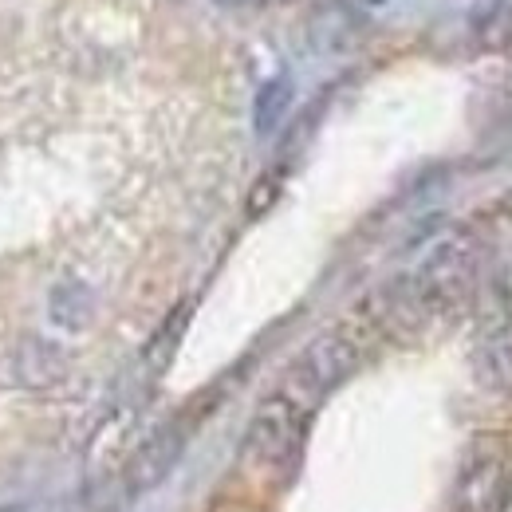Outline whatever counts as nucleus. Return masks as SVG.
<instances>
[{
  "label": "nucleus",
  "instance_id": "obj_1",
  "mask_svg": "<svg viewBox=\"0 0 512 512\" xmlns=\"http://www.w3.org/2000/svg\"><path fill=\"white\" fill-rule=\"evenodd\" d=\"M359 363H363V331L347 320L339 323V327H331V331H323V335H316L300 351V359L284 375L280 394L288 402H296L304 414H312L335 386L347 383L355 375Z\"/></svg>",
  "mask_w": 512,
  "mask_h": 512
},
{
  "label": "nucleus",
  "instance_id": "obj_2",
  "mask_svg": "<svg viewBox=\"0 0 512 512\" xmlns=\"http://www.w3.org/2000/svg\"><path fill=\"white\" fill-rule=\"evenodd\" d=\"M481 260H485V245L473 229H453L426 253V260L414 272V284L434 316L461 312L477 300Z\"/></svg>",
  "mask_w": 512,
  "mask_h": 512
},
{
  "label": "nucleus",
  "instance_id": "obj_3",
  "mask_svg": "<svg viewBox=\"0 0 512 512\" xmlns=\"http://www.w3.org/2000/svg\"><path fill=\"white\" fill-rule=\"evenodd\" d=\"M304 434H308V414L288 402L284 394H272L268 402H260V410L249 422L245 434V465L256 477L268 481H288L300 465L304 453Z\"/></svg>",
  "mask_w": 512,
  "mask_h": 512
},
{
  "label": "nucleus",
  "instance_id": "obj_4",
  "mask_svg": "<svg viewBox=\"0 0 512 512\" xmlns=\"http://www.w3.org/2000/svg\"><path fill=\"white\" fill-rule=\"evenodd\" d=\"M186 442H190L186 422H166V426H158L142 446L134 449V457H130V465H127V489L130 493H134V497H142V493L158 489V485L174 473V465L182 461Z\"/></svg>",
  "mask_w": 512,
  "mask_h": 512
},
{
  "label": "nucleus",
  "instance_id": "obj_5",
  "mask_svg": "<svg viewBox=\"0 0 512 512\" xmlns=\"http://www.w3.org/2000/svg\"><path fill=\"white\" fill-rule=\"evenodd\" d=\"M509 501V469L501 457H477L453 485L449 512H501Z\"/></svg>",
  "mask_w": 512,
  "mask_h": 512
},
{
  "label": "nucleus",
  "instance_id": "obj_6",
  "mask_svg": "<svg viewBox=\"0 0 512 512\" xmlns=\"http://www.w3.org/2000/svg\"><path fill=\"white\" fill-rule=\"evenodd\" d=\"M67 363L60 355V347L44 343V339H28L20 351H16V375L20 383L32 386V390H44V386H56L64 379Z\"/></svg>",
  "mask_w": 512,
  "mask_h": 512
},
{
  "label": "nucleus",
  "instance_id": "obj_7",
  "mask_svg": "<svg viewBox=\"0 0 512 512\" xmlns=\"http://www.w3.org/2000/svg\"><path fill=\"white\" fill-rule=\"evenodd\" d=\"M473 375L493 394H512V335H489L473 351Z\"/></svg>",
  "mask_w": 512,
  "mask_h": 512
},
{
  "label": "nucleus",
  "instance_id": "obj_8",
  "mask_svg": "<svg viewBox=\"0 0 512 512\" xmlns=\"http://www.w3.org/2000/svg\"><path fill=\"white\" fill-rule=\"evenodd\" d=\"M292 99H296V87L288 75H276L268 79L260 91H256V103H253V127L260 138H268L272 130L284 123V115L292 111Z\"/></svg>",
  "mask_w": 512,
  "mask_h": 512
},
{
  "label": "nucleus",
  "instance_id": "obj_9",
  "mask_svg": "<svg viewBox=\"0 0 512 512\" xmlns=\"http://www.w3.org/2000/svg\"><path fill=\"white\" fill-rule=\"evenodd\" d=\"M48 316L56 327H64V331H83L91 316H95V300H91V292L83 288V284H60L56 292H52V304H48Z\"/></svg>",
  "mask_w": 512,
  "mask_h": 512
},
{
  "label": "nucleus",
  "instance_id": "obj_10",
  "mask_svg": "<svg viewBox=\"0 0 512 512\" xmlns=\"http://www.w3.org/2000/svg\"><path fill=\"white\" fill-rule=\"evenodd\" d=\"M312 24H316V32H320V28H327L323 48H339V44L347 40V32H351V28H359V16H355V8H351V4L331 0V4H323L320 12L312 16Z\"/></svg>",
  "mask_w": 512,
  "mask_h": 512
},
{
  "label": "nucleus",
  "instance_id": "obj_11",
  "mask_svg": "<svg viewBox=\"0 0 512 512\" xmlns=\"http://www.w3.org/2000/svg\"><path fill=\"white\" fill-rule=\"evenodd\" d=\"M186 323H190V304H182L170 320L162 323V331L154 335V343L146 347V363L154 367V371H162L166 363H170V355H174V347H178V335L186 331Z\"/></svg>",
  "mask_w": 512,
  "mask_h": 512
},
{
  "label": "nucleus",
  "instance_id": "obj_12",
  "mask_svg": "<svg viewBox=\"0 0 512 512\" xmlns=\"http://www.w3.org/2000/svg\"><path fill=\"white\" fill-rule=\"evenodd\" d=\"M280 190H284V170H268L256 178V186L249 190V217H264L276 201H280Z\"/></svg>",
  "mask_w": 512,
  "mask_h": 512
},
{
  "label": "nucleus",
  "instance_id": "obj_13",
  "mask_svg": "<svg viewBox=\"0 0 512 512\" xmlns=\"http://www.w3.org/2000/svg\"><path fill=\"white\" fill-rule=\"evenodd\" d=\"M217 8H229V12H256V8H264L268 0H213Z\"/></svg>",
  "mask_w": 512,
  "mask_h": 512
},
{
  "label": "nucleus",
  "instance_id": "obj_14",
  "mask_svg": "<svg viewBox=\"0 0 512 512\" xmlns=\"http://www.w3.org/2000/svg\"><path fill=\"white\" fill-rule=\"evenodd\" d=\"M217 512H249V509H241V505H225V509H217Z\"/></svg>",
  "mask_w": 512,
  "mask_h": 512
},
{
  "label": "nucleus",
  "instance_id": "obj_15",
  "mask_svg": "<svg viewBox=\"0 0 512 512\" xmlns=\"http://www.w3.org/2000/svg\"><path fill=\"white\" fill-rule=\"evenodd\" d=\"M509 217H512V197H509Z\"/></svg>",
  "mask_w": 512,
  "mask_h": 512
},
{
  "label": "nucleus",
  "instance_id": "obj_16",
  "mask_svg": "<svg viewBox=\"0 0 512 512\" xmlns=\"http://www.w3.org/2000/svg\"><path fill=\"white\" fill-rule=\"evenodd\" d=\"M509 16H512V12H509Z\"/></svg>",
  "mask_w": 512,
  "mask_h": 512
}]
</instances>
